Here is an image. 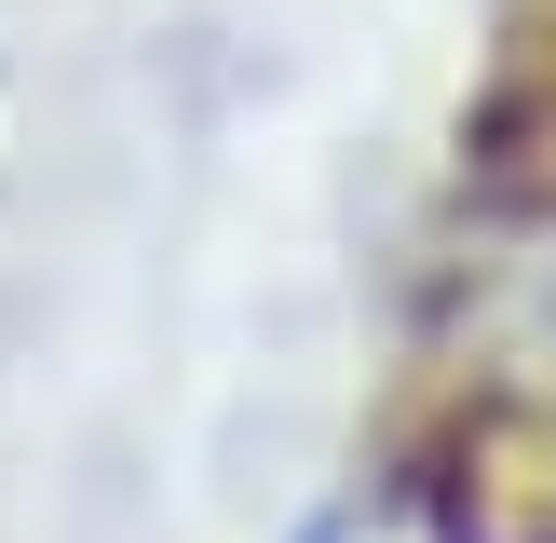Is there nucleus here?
Masks as SVG:
<instances>
[{"label": "nucleus", "instance_id": "obj_1", "mask_svg": "<svg viewBox=\"0 0 556 543\" xmlns=\"http://www.w3.org/2000/svg\"><path fill=\"white\" fill-rule=\"evenodd\" d=\"M313 543H326V530H313Z\"/></svg>", "mask_w": 556, "mask_h": 543}]
</instances>
